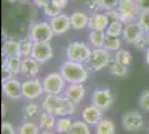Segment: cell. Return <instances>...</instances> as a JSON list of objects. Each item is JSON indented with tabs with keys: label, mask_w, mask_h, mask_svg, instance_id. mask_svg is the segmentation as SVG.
I'll return each mask as SVG.
<instances>
[{
	"label": "cell",
	"mask_w": 149,
	"mask_h": 134,
	"mask_svg": "<svg viewBox=\"0 0 149 134\" xmlns=\"http://www.w3.org/2000/svg\"><path fill=\"white\" fill-rule=\"evenodd\" d=\"M41 106L45 112H48L51 114L59 116H70L76 113V106L74 103L69 101L62 95H52V94H46L44 97Z\"/></svg>",
	"instance_id": "cell-1"
},
{
	"label": "cell",
	"mask_w": 149,
	"mask_h": 134,
	"mask_svg": "<svg viewBox=\"0 0 149 134\" xmlns=\"http://www.w3.org/2000/svg\"><path fill=\"white\" fill-rule=\"evenodd\" d=\"M59 73L68 84H84L88 79V68L81 63L63 60L59 67Z\"/></svg>",
	"instance_id": "cell-2"
},
{
	"label": "cell",
	"mask_w": 149,
	"mask_h": 134,
	"mask_svg": "<svg viewBox=\"0 0 149 134\" xmlns=\"http://www.w3.org/2000/svg\"><path fill=\"white\" fill-rule=\"evenodd\" d=\"M112 62L111 53L106 51L104 47L101 48H93L91 49V54L88 58L86 67L93 72H99L104 68L108 67Z\"/></svg>",
	"instance_id": "cell-3"
},
{
	"label": "cell",
	"mask_w": 149,
	"mask_h": 134,
	"mask_svg": "<svg viewBox=\"0 0 149 134\" xmlns=\"http://www.w3.org/2000/svg\"><path fill=\"white\" fill-rule=\"evenodd\" d=\"M90 54V47L84 41H71L66 47V58L71 62L86 64Z\"/></svg>",
	"instance_id": "cell-4"
},
{
	"label": "cell",
	"mask_w": 149,
	"mask_h": 134,
	"mask_svg": "<svg viewBox=\"0 0 149 134\" xmlns=\"http://www.w3.org/2000/svg\"><path fill=\"white\" fill-rule=\"evenodd\" d=\"M54 32L49 22L38 21L33 22L29 28V37L33 43H50L54 37Z\"/></svg>",
	"instance_id": "cell-5"
},
{
	"label": "cell",
	"mask_w": 149,
	"mask_h": 134,
	"mask_svg": "<svg viewBox=\"0 0 149 134\" xmlns=\"http://www.w3.org/2000/svg\"><path fill=\"white\" fill-rule=\"evenodd\" d=\"M117 10L119 13V20L125 25L136 21V18H138L140 13L136 0H119Z\"/></svg>",
	"instance_id": "cell-6"
},
{
	"label": "cell",
	"mask_w": 149,
	"mask_h": 134,
	"mask_svg": "<svg viewBox=\"0 0 149 134\" xmlns=\"http://www.w3.org/2000/svg\"><path fill=\"white\" fill-rule=\"evenodd\" d=\"M65 83L66 81L60 75V73L52 72L49 73L47 76L42 79V87L46 94H52V95H60L65 91Z\"/></svg>",
	"instance_id": "cell-7"
},
{
	"label": "cell",
	"mask_w": 149,
	"mask_h": 134,
	"mask_svg": "<svg viewBox=\"0 0 149 134\" xmlns=\"http://www.w3.org/2000/svg\"><path fill=\"white\" fill-rule=\"evenodd\" d=\"M22 86V98L27 101H35L40 98L45 93L42 82L38 78H28L21 83Z\"/></svg>",
	"instance_id": "cell-8"
},
{
	"label": "cell",
	"mask_w": 149,
	"mask_h": 134,
	"mask_svg": "<svg viewBox=\"0 0 149 134\" xmlns=\"http://www.w3.org/2000/svg\"><path fill=\"white\" fill-rule=\"evenodd\" d=\"M143 116L138 111H128L125 112L121 116V125L128 132H137L143 128Z\"/></svg>",
	"instance_id": "cell-9"
},
{
	"label": "cell",
	"mask_w": 149,
	"mask_h": 134,
	"mask_svg": "<svg viewBox=\"0 0 149 134\" xmlns=\"http://www.w3.org/2000/svg\"><path fill=\"white\" fill-rule=\"evenodd\" d=\"M91 104L97 106L101 111L108 109L113 103V96H112L110 89L108 88H98L95 89L91 96H90Z\"/></svg>",
	"instance_id": "cell-10"
},
{
	"label": "cell",
	"mask_w": 149,
	"mask_h": 134,
	"mask_svg": "<svg viewBox=\"0 0 149 134\" xmlns=\"http://www.w3.org/2000/svg\"><path fill=\"white\" fill-rule=\"evenodd\" d=\"M54 56V49L50 43H35L31 57L35 58L39 64L49 62Z\"/></svg>",
	"instance_id": "cell-11"
},
{
	"label": "cell",
	"mask_w": 149,
	"mask_h": 134,
	"mask_svg": "<svg viewBox=\"0 0 149 134\" xmlns=\"http://www.w3.org/2000/svg\"><path fill=\"white\" fill-rule=\"evenodd\" d=\"M1 89L3 95L9 100H20L22 98V86L18 79L13 78L7 82H2Z\"/></svg>",
	"instance_id": "cell-12"
},
{
	"label": "cell",
	"mask_w": 149,
	"mask_h": 134,
	"mask_svg": "<svg viewBox=\"0 0 149 134\" xmlns=\"http://www.w3.org/2000/svg\"><path fill=\"white\" fill-rule=\"evenodd\" d=\"M143 34V29L141 28V26L139 25V22L136 20V21H132V22L125 25L121 37L125 40V43L129 45H134L138 39L140 38V36Z\"/></svg>",
	"instance_id": "cell-13"
},
{
	"label": "cell",
	"mask_w": 149,
	"mask_h": 134,
	"mask_svg": "<svg viewBox=\"0 0 149 134\" xmlns=\"http://www.w3.org/2000/svg\"><path fill=\"white\" fill-rule=\"evenodd\" d=\"M104 119L102 111L93 104L86 106L81 112V120L87 123L89 126H96Z\"/></svg>",
	"instance_id": "cell-14"
},
{
	"label": "cell",
	"mask_w": 149,
	"mask_h": 134,
	"mask_svg": "<svg viewBox=\"0 0 149 134\" xmlns=\"http://www.w3.org/2000/svg\"><path fill=\"white\" fill-rule=\"evenodd\" d=\"M49 24L55 35H62L71 28L70 16L66 15V13H60L56 17L51 18L49 20Z\"/></svg>",
	"instance_id": "cell-15"
},
{
	"label": "cell",
	"mask_w": 149,
	"mask_h": 134,
	"mask_svg": "<svg viewBox=\"0 0 149 134\" xmlns=\"http://www.w3.org/2000/svg\"><path fill=\"white\" fill-rule=\"evenodd\" d=\"M86 95V88L84 84H69L63 91V96L74 104L80 103Z\"/></svg>",
	"instance_id": "cell-16"
},
{
	"label": "cell",
	"mask_w": 149,
	"mask_h": 134,
	"mask_svg": "<svg viewBox=\"0 0 149 134\" xmlns=\"http://www.w3.org/2000/svg\"><path fill=\"white\" fill-rule=\"evenodd\" d=\"M110 24L109 17L106 15L105 11H99V13H91L89 16V22H88V28L90 30H101L106 32L107 27Z\"/></svg>",
	"instance_id": "cell-17"
},
{
	"label": "cell",
	"mask_w": 149,
	"mask_h": 134,
	"mask_svg": "<svg viewBox=\"0 0 149 134\" xmlns=\"http://www.w3.org/2000/svg\"><path fill=\"white\" fill-rule=\"evenodd\" d=\"M39 67H40V64L31 56L21 58L20 72L28 78H35L39 74Z\"/></svg>",
	"instance_id": "cell-18"
},
{
	"label": "cell",
	"mask_w": 149,
	"mask_h": 134,
	"mask_svg": "<svg viewBox=\"0 0 149 134\" xmlns=\"http://www.w3.org/2000/svg\"><path fill=\"white\" fill-rule=\"evenodd\" d=\"M70 22H71V28L72 29L81 30V29L88 27L89 16L86 13L81 11V10H76L70 15Z\"/></svg>",
	"instance_id": "cell-19"
},
{
	"label": "cell",
	"mask_w": 149,
	"mask_h": 134,
	"mask_svg": "<svg viewBox=\"0 0 149 134\" xmlns=\"http://www.w3.org/2000/svg\"><path fill=\"white\" fill-rule=\"evenodd\" d=\"M2 56L10 57V56H20V40L16 39H5L2 44Z\"/></svg>",
	"instance_id": "cell-20"
},
{
	"label": "cell",
	"mask_w": 149,
	"mask_h": 134,
	"mask_svg": "<svg viewBox=\"0 0 149 134\" xmlns=\"http://www.w3.org/2000/svg\"><path fill=\"white\" fill-rule=\"evenodd\" d=\"M56 115L48 113V112H42L41 114L39 115V128L45 130V131H48V130H52L55 128L56 125Z\"/></svg>",
	"instance_id": "cell-21"
},
{
	"label": "cell",
	"mask_w": 149,
	"mask_h": 134,
	"mask_svg": "<svg viewBox=\"0 0 149 134\" xmlns=\"http://www.w3.org/2000/svg\"><path fill=\"white\" fill-rule=\"evenodd\" d=\"M106 32L101 30H90L88 34V40L93 45V48H101L104 47L106 39Z\"/></svg>",
	"instance_id": "cell-22"
},
{
	"label": "cell",
	"mask_w": 149,
	"mask_h": 134,
	"mask_svg": "<svg viewBox=\"0 0 149 134\" xmlns=\"http://www.w3.org/2000/svg\"><path fill=\"white\" fill-rule=\"evenodd\" d=\"M74 121L70 119V116H59L56 121L55 131L58 134H66L68 132Z\"/></svg>",
	"instance_id": "cell-23"
},
{
	"label": "cell",
	"mask_w": 149,
	"mask_h": 134,
	"mask_svg": "<svg viewBox=\"0 0 149 134\" xmlns=\"http://www.w3.org/2000/svg\"><path fill=\"white\" fill-rule=\"evenodd\" d=\"M96 134H113L115 133V124L109 119H102L95 126Z\"/></svg>",
	"instance_id": "cell-24"
},
{
	"label": "cell",
	"mask_w": 149,
	"mask_h": 134,
	"mask_svg": "<svg viewBox=\"0 0 149 134\" xmlns=\"http://www.w3.org/2000/svg\"><path fill=\"white\" fill-rule=\"evenodd\" d=\"M3 65H6L9 70L13 75H18L21 67V58L20 56H10V57H3Z\"/></svg>",
	"instance_id": "cell-25"
},
{
	"label": "cell",
	"mask_w": 149,
	"mask_h": 134,
	"mask_svg": "<svg viewBox=\"0 0 149 134\" xmlns=\"http://www.w3.org/2000/svg\"><path fill=\"white\" fill-rule=\"evenodd\" d=\"M132 60V55L127 49H119L112 55V62H116L125 66H129Z\"/></svg>",
	"instance_id": "cell-26"
},
{
	"label": "cell",
	"mask_w": 149,
	"mask_h": 134,
	"mask_svg": "<svg viewBox=\"0 0 149 134\" xmlns=\"http://www.w3.org/2000/svg\"><path fill=\"white\" fill-rule=\"evenodd\" d=\"M124 24L120 20H112L110 21L109 26L106 29V35L110 36V37H118L123 36V32H124Z\"/></svg>",
	"instance_id": "cell-27"
},
{
	"label": "cell",
	"mask_w": 149,
	"mask_h": 134,
	"mask_svg": "<svg viewBox=\"0 0 149 134\" xmlns=\"http://www.w3.org/2000/svg\"><path fill=\"white\" fill-rule=\"evenodd\" d=\"M66 134H90V126L82 121H74L71 128Z\"/></svg>",
	"instance_id": "cell-28"
},
{
	"label": "cell",
	"mask_w": 149,
	"mask_h": 134,
	"mask_svg": "<svg viewBox=\"0 0 149 134\" xmlns=\"http://www.w3.org/2000/svg\"><path fill=\"white\" fill-rule=\"evenodd\" d=\"M39 130L40 128L36 123L26 121L17 128V134H39Z\"/></svg>",
	"instance_id": "cell-29"
},
{
	"label": "cell",
	"mask_w": 149,
	"mask_h": 134,
	"mask_svg": "<svg viewBox=\"0 0 149 134\" xmlns=\"http://www.w3.org/2000/svg\"><path fill=\"white\" fill-rule=\"evenodd\" d=\"M38 112H39V106L33 101H29L28 103H26L22 107V116L26 120L32 119L33 116L38 114Z\"/></svg>",
	"instance_id": "cell-30"
},
{
	"label": "cell",
	"mask_w": 149,
	"mask_h": 134,
	"mask_svg": "<svg viewBox=\"0 0 149 134\" xmlns=\"http://www.w3.org/2000/svg\"><path fill=\"white\" fill-rule=\"evenodd\" d=\"M121 47V39L118 37H110V36H106L104 48L109 53H116L120 49Z\"/></svg>",
	"instance_id": "cell-31"
},
{
	"label": "cell",
	"mask_w": 149,
	"mask_h": 134,
	"mask_svg": "<svg viewBox=\"0 0 149 134\" xmlns=\"http://www.w3.org/2000/svg\"><path fill=\"white\" fill-rule=\"evenodd\" d=\"M33 44L35 43L31 40L29 36L24 37L20 40V55H21V57H29V56H31Z\"/></svg>",
	"instance_id": "cell-32"
},
{
	"label": "cell",
	"mask_w": 149,
	"mask_h": 134,
	"mask_svg": "<svg viewBox=\"0 0 149 134\" xmlns=\"http://www.w3.org/2000/svg\"><path fill=\"white\" fill-rule=\"evenodd\" d=\"M127 67L128 66H125V65L116 63V62H111V64L109 65V73L116 77H123L128 72Z\"/></svg>",
	"instance_id": "cell-33"
},
{
	"label": "cell",
	"mask_w": 149,
	"mask_h": 134,
	"mask_svg": "<svg viewBox=\"0 0 149 134\" xmlns=\"http://www.w3.org/2000/svg\"><path fill=\"white\" fill-rule=\"evenodd\" d=\"M138 51H147L149 48V32H143V34L140 36V38L134 44Z\"/></svg>",
	"instance_id": "cell-34"
},
{
	"label": "cell",
	"mask_w": 149,
	"mask_h": 134,
	"mask_svg": "<svg viewBox=\"0 0 149 134\" xmlns=\"http://www.w3.org/2000/svg\"><path fill=\"white\" fill-rule=\"evenodd\" d=\"M42 13H44V15L46 17H49L50 19H51V18L56 17L58 15H60V13H61V10L50 1L49 4L42 9Z\"/></svg>",
	"instance_id": "cell-35"
},
{
	"label": "cell",
	"mask_w": 149,
	"mask_h": 134,
	"mask_svg": "<svg viewBox=\"0 0 149 134\" xmlns=\"http://www.w3.org/2000/svg\"><path fill=\"white\" fill-rule=\"evenodd\" d=\"M137 21L139 22V25L141 26L143 32H149V11H145V13H140Z\"/></svg>",
	"instance_id": "cell-36"
},
{
	"label": "cell",
	"mask_w": 149,
	"mask_h": 134,
	"mask_svg": "<svg viewBox=\"0 0 149 134\" xmlns=\"http://www.w3.org/2000/svg\"><path fill=\"white\" fill-rule=\"evenodd\" d=\"M99 1L102 11H108V10H111V9H116L119 4V0H99Z\"/></svg>",
	"instance_id": "cell-37"
},
{
	"label": "cell",
	"mask_w": 149,
	"mask_h": 134,
	"mask_svg": "<svg viewBox=\"0 0 149 134\" xmlns=\"http://www.w3.org/2000/svg\"><path fill=\"white\" fill-rule=\"evenodd\" d=\"M139 106L143 111L149 112V91H145L141 93L139 97Z\"/></svg>",
	"instance_id": "cell-38"
},
{
	"label": "cell",
	"mask_w": 149,
	"mask_h": 134,
	"mask_svg": "<svg viewBox=\"0 0 149 134\" xmlns=\"http://www.w3.org/2000/svg\"><path fill=\"white\" fill-rule=\"evenodd\" d=\"M1 134H17V130L10 122L5 121L1 124Z\"/></svg>",
	"instance_id": "cell-39"
},
{
	"label": "cell",
	"mask_w": 149,
	"mask_h": 134,
	"mask_svg": "<svg viewBox=\"0 0 149 134\" xmlns=\"http://www.w3.org/2000/svg\"><path fill=\"white\" fill-rule=\"evenodd\" d=\"M13 76L15 75L9 70V68L7 67L6 65L2 64V67H1V81L2 82H7L9 79H13Z\"/></svg>",
	"instance_id": "cell-40"
},
{
	"label": "cell",
	"mask_w": 149,
	"mask_h": 134,
	"mask_svg": "<svg viewBox=\"0 0 149 134\" xmlns=\"http://www.w3.org/2000/svg\"><path fill=\"white\" fill-rule=\"evenodd\" d=\"M87 4H88L89 10L93 11V13L102 11V10H101V5H100L99 0H89Z\"/></svg>",
	"instance_id": "cell-41"
},
{
	"label": "cell",
	"mask_w": 149,
	"mask_h": 134,
	"mask_svg": "<svg viewBox=\"0 0 149 134\" xmlns=\"http://www.w3.org/2000/svg\"><path fill=\"white\" fill-rule=\"evenodd\" d=\"M139 13L149 11V0H136Z\"/></svg>",
	"instance_id": "cell-42"
},
{
	"label": "cell",
	"mask_w": 149,
	"mask_h": 134,
	"mask_svg": "<svg viewBox=\"0 0 149 134\" xmlns=\"http://www.w3.org/2000/svg\"><path fill=\"white\" fill-rule=\"evenodd\" d=\"M105 13L109 17L110 21H112V20H119V13L117 8L116 9H111V10H108V11H105Z\"/></svg>",
	"instance_id": "cell-43"
},
{
	"label": "cell",
	"mask_w": 149,
	"mask_h": 134,
	"mask_svg": "<svg viewBox=\"0 0 149 134\" xmlns=\"http://www.w3.org/2000/svg\"><path fill=\"white\" fill-rule=\"evenodd\" d=\"M51 2L56 7H58L60 10L65 9L68 5V0H51Z\"/></svg>",
	"instance_id": "cell-44"
},
{
	"label": "cell",
	"mask_w": 149,
	"mask_h": 134,
	"mask_svg": "<svg viewBox=\"0 0 149 134\" xmlns=\"http://www.w3.org/2000/svg\"><path fill=\"white\" fill-rule=\"evenodd\" d=\"M50 1H51V0H32L33 5L37 7L38 9H44Z\"/></svg>",
	"instance_id": "cell-45"
},
{
	"label": "cell",
	"mask_w": 149,
	"mask_h": 134,
	"mask_svg": "<svg viewBox=\"0 0 149 134\" xmlns=\"http://www.w3.org/2000/svg\"><path fill=\"white\" fill-rule=\"evenodd\" d=\"M7 111H8V104H7L6 101H2V104H1V115H2V117H5L7 115Z\"/></svg>",
	"instance_id": "cell-46"
},
{
	"label": "cell",
	"mask_w": 149,
	"mask_h": 134,
	"mask_svg": "<svg viewBox=\"0 0 149 134\" xmlns=\"http://www.w3.org/2000/svg\"><path fill=\"white\" fill-rule=\"evenodd\" d=\"M145 59H146V63L149 66V48L146 51V54H145Z\"/></svg>",
	"instance_id": "cell-47"
},
{
	"label": "cell",
	"mask_w": 149,
	"mask_h": 134,
	"mask_svg": "<svg viewBox=\"0 0 149 134\" xmlns=\"http://www.w3.org/2000/svg\"><path fill=\"white\" fill-rule=\"evenodd\" d=\"M9 2H22V1H25V0H8Z\"/></svg>",
	"instance_id": "cell-48"
},
{
	"label": "cell",
	"mask_w": 149,
	"mask_h": 134,
	"mask_svg": "<svg viewBox=\"0 0 149 134\" xmlns=\"http://www.w3.org/2000/svg\"><path fill=\"white\" fill-rule=\"evenodd\" d=\"M40 134H55V133H52V132H50L49 130L48 131H44V132H41Z\"/></svg>",
	"instance_id": "cell-49"
},
{
	"label": "cell",
	"mask_w": 149,
	"mask_h": 134,
	"mask_svg": "<svg viewBox=\"0 0 149 134\" xmlns=\"http://www.w3.org/2000/svg\"><path fill=\"white\" fill-rule=\"evenodd\" d=\"M113 134H115V133H113Z\"/></svg>",
	"instance_id": "cell-50"
}]
</instances>
